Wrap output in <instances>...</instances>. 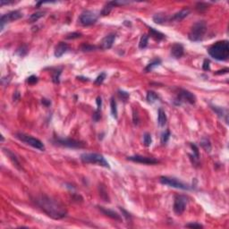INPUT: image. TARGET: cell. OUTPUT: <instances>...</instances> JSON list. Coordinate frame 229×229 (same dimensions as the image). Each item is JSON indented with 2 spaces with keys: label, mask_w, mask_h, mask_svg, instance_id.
<instances>
[{
  "label": "cell",
  "mask_w": 229,
  "mask_h": 229,
  "mask_svg": "<svg viewBox=\"0 0 229 229\" xmlns=\"http://www.w3.org/2000/svg\"><path fill=\"white\" fill-rule=\"evenodd\" d=\"M35 202L44 213L54 219L64 218L67 214L66 207L59 201L47 195H39L36 197Z\"/></svg>",
  "instance_id": "cell-1"
},
{
  "label": "cell",
  "mask_w": 229,
  "mask_h": 229,
  "mask_svg": "<svg viewBox=\"0 0 229 229\" xmlns=\"http://www.w3.org/2000/svg\"><path fill=\"white\" fill-rule=\"evenodd\" d=\"M208 55L218 61H226L229 57V43L227 40L218 41L208 50Z\"/></svg>",
  "instance_id": "cell-2"
},
{
  "label": "cell",
  "mask_w": 229,
  "mask_h": 229,
  "mask_svg": "<svg viewBox=\"0 0 229 229\" xmlns=\"http://www.w3.org/2000/svg\"><path fill=\"white\" fill-rule=\"evenodd\" d=\"M206 32V23L204 21H199L192 26V28L189 32V34H188V38L191 41H193V42L201 41L203 39Z\"/></svg>",
  "instance_id": "cell-3"
},
{
  "label": "cell",
  "mask_w": 229,
  "mask_h": 229,
  "mask_svg": "<svg viewBox=\"0 0 229 229\" xmlns=\"http://www.w3.org/2000/svg\"><path fill=\"white\" fill-rule=\"evenodd\" d=\"M81 160L86 164L98 165L106 168L110 167L108 162L105 160L103 155L99 153H83L81 155Z\"/></svg>",
  "instance_id": "cell-4"
},
{
  "label": "cell",
  "mask_w": 229,
  "mask_h": 229,
  "mask_svg": "<svg viewBox=\"0 0 229 229\" xmlns=\"http://www.w3.org/2000/svg\"><path fill=\"white\" fill-rule=\"evenodd\" d=\"M15 137L17 138L18 140H20L21 141L24 142L25 144L32 146V148L39 149V150H45L44 144L39 139H36V138L32 137L31 135L25 134L23 133H15Z\"/></svg>",
  "instance_id": "cell-5"
},
{
  "label": "cell",
  "mask_w": 229,
  "mask_h": 229,
  "mask_svg": "<svg viewBox=\"0 0 229 229\" xmlns=\"http://www.w3.org/2000/svg\"><path fill=\"white\" fill-rule=\"evenodd\" d=\"M54 142L60 145V146H64V147H67V148H72V149H80V148H83L85 146V144L77 140H73V139H70V138H57L54 140Z\"/></svg>",
  "instance_id": "cell-6"
},
{
  "label": "cell",
  "mask_w": 229,
  "mask_h": 229,
  "mask_svg": "<svg viewBox=\"0 0 229 229\" xmlns=\"http://www.w3.org/2000/svg\"><path fill=\"white\" fill-rule=\"evenodd\" d=\"M160 183L162 184L167 185L169 187H173V188H176V189H181V190H189L190 187L189 185L183 183V182L177 180L176 178L174 177H168V176H161L160 179Z\"/></svg>",
  "instance_id": "cell-7"
},
{
  "label": "cell",
  "mask_w": 229,
  "mask_h": 229,
  "mask_svg": "<svg viewBox=\"0 0 229 229\" xmlns=\"http://www.w3.org/2000/svg\"><path fill=\"white\" fill-rule=\"evenodd\" d=\"M98 14L93 11H84L79 17V23L82 26H90L97 22Z\"/></svg>",
  "instance_id": "cell-8"
},
{
  "label": "cell",
  "mask_w": 229,
  "mask_h": 229,
  "mask_svg": "<svg viewBox=\"0 0 229 229\" xmlns=\"http://www.w3.org/2000/svg\"><path fill=\"white\" fill-rule=\"evenodd\" d=\"M186 205H187V198L184 195H176L175 197V201H174V212L180 216L182 215L185 208H186Z\"/></svg>",
  "instance_id": "cell-9"
},
{
  "label": "cell",
  "mask_w": 229,
  "mask_h": 229,
  "mask_svg": "<svg viewBox=\"0 0 229 229\" xmlns=\"http://www.w3.org/2000/svg\"><path fill=\"white\" fill-rule=\"evenodd\" d=\"M23 16V13L18 10H14V11L9 12L6 14H3L1 16V20H0V28L1 31H3L5 25L6 23H9L13 22V21H16L18 19H20Z\"/></svg>",
  "instance_id": "cell-10"
},
{
  "label": "cell",
  "mask_w": 229,
  "mask_h": 229,
  "mask_svg": "<svg viewBox=\"0 0 229 229\" xmlns=\"http://www.w3.org/2000/svg\"><path fill=\"white\" fill-rule=\"evenodd\" d=\"M176 101L178 104H181L182 102H187L189 104H194L196 102V97L194 95L186 90H180L178 93V97L176 99Z\"/></svg>",
  "instance_id": "cell-11"
},
{
  "label": "cell",
  "mask_w": 229,
  "mask_h": 229,
  "mask_svg": "<svg viewBox=\"0 0 229 229\" xmlns=\"http://www.w3.org/2000/svg\"><path fill=\"white\" fill-rule=\"evenodd\" d=\"M127 160H128L133 161V162H136V163L145 164V165H155V164H158V163H159V160H157L154 159V158L143 157V156H140V155L128 157Z\"/></svg>",
  "instance_id": "cell-12"
},
{
  "label": "cell",
  "mask_w": 229,
  "mask_h": 229,
  "mask_svg": "<svg viewBox=\"0 0 229 229\" xmlns=\"http://www.w3.org/2000/svg\"><path fill=\"white\" fill-rule=\"evenodd\" d=\"M115 37H116V35L114 34V33L107 35L105 38H103V39L100 42V48H102V49L111 48L112 46H113L114 39H115Z\"/></svg>",
  "instance_id": "cell-13"
},
{
  "label": "cell",
  "mask_w": 229,
  "mask_h": 229,
  "mask_svg": "<svg viewBox=\"0 0 229 229\" xmlns=\"http://www.w3.org/2000/svg\"><path fill=\"white\" fill-rule=\"evenodd\" d=\"M183 52H184V48L183 46L180 43H175L171 47V56L174 58H181L183 57Z\"/></svg>",
  "instance_id": "cell-14"
},
{
  "label": "cell",
  "mask_w": 229,
  "mask_h": 229,
  "mask_svg": "<svg viewBox=\"0 0 229 229\" xmlns=\"http://www.w3.org/2000/svg\"><path fill=\"white\" fill-rule=\"evenodd\" d=\"M3 151H4V153L9 158V160L12 161V163L13 164V166H15V167L16 168H18V169H22L21 168V164H20V162H19V160H18V159H17V157L14 155V153H13L12 152L11 150L10 149H6V148H3Z\"/></svg>",
  "instance_id": "cell-15"
},
{
  "label": "cell",
  "mask_w": 229,
  "mask_h": 229,
  "mask_svg": "<svg viewBox=\"0 0 229 229\" xmlns=\"http://www.w3.org/2000/svg\"><path fill=\"white\" fill-rule=\"evenodd\" d=\"M69 47L65 42H59V44L55 48V57H61L64 54L68 51Z\"/></svg>",
  "instance_id": "cell-16"
},
{
  "label": "cell",
  "mask_w": 229,
  "mask_h": 229,
  "mask_svg": "<svg viewBox=\"0 0 229 229\" xmlns=\"http://www.w3.org/2000/svg\"><path fill=\"white\" fill-rule=\"evenodd\" d=\"M99 209L105 214L106 216H107L108 218H112V219H114V220H117V221H121V217L118 213L114 212V210H111V209H108V208H105L103 207H98Z\"/></svg>",
  "instance_id": "cell-17"
},
{
  "label": "cell",
  "mask_w": 229,
  "mask_h": 229,
  "mask_svg": "<svg viewBox=\"0 0 229 229\" xmlns=\"http://www.w3.org/2000/svg\"><path fill=\"white\" fill-rule=\"evenodd\" d=\"M123 4H126V2H116V1H113V2H108L105 6L103 7L102 11H101V15H107L110 13V12L112 11V9L114 8L115 6L117 5H123Z\"/></svg>",
  "instance_id": "cell-18"
},
{
  "label": "cell",
  "mask_w": 229,
  "mask_h": 229,
  "mask_svg": "<svg viewBox=\"0 0 229 229\" xmlns=\"http://www.w3.org/2000/svg\"><path fill=\"white\" fill-rule=\"evenodd\" d=\"M189 13H190V10H189V9H183V10H181L180 12L175 13L173 15L171 20L175 21V22H180V21L183 20L185 17H187V16L189 15Z\"/></svg>",
  "instance_id": "cell-19"
},
{
  "label": "cell",
  "mask_w": 229,
  "mask_h": 229,
  "mask_svg": "<svg viewBox=\"0 0 229 229\" xmlns=\"http://www.w3.org/2000/svg\"><path fill=\"white\" fill-rule=\"evenodd\" d=\"M149 36L153 39H155V40H157V41H160L162 39H165V35L163 34V33H161L160 32H158V31H156L155 29H153V28H149Z\"/></svg>",
  "instance_id": "cell-20"
},
{
  "label": "cell",
  "mask_w": 229,
  "mask_h": 229,
  "mask_svg": "<svg viewBox=\"0 0 229 229\" xmlns=\"http://www.w3.org/2000/svg\"><path fill=\"white\" fill-rule=\"evenodd\" d=\"M158 124L161 127L165 126L167 124V114L162 108H160L158 111Z\"/></svg>",
  "instance_id": "cell-21"
},
{
  "label": "cell",
  "mask_w": 229,
  "mask_h": 229,
  "mask_svg": "<svg viewBox=\"0 0 229 229\" xmlns=\"http://www.w3.org/2000/svg\"><path fill=\"white\" fill-rule=\"evenodd\" d=\"M153 21L158 24H163L167 21V17L164 13H157L153 16Z\"/></svg>",
  "instance_id": "cell-22"
},
{
  "label": "cell",
  "mask_w": 229,
  "mask_h": 229,
  "mask_svg": "<svg viewBox=\"0 0 229 229\" xmlns=\"http://www.w3.org/2000/svg\"><path fill=\"white\" fill-rule=\"evenodd\" d=\"M160 63H161V60L160 59H159V58H156V59L152 60V61L149 63V65L146 66V68H145V72H146V73H148V72L152 71V70L155 68V67L159 66L160 65Z\"/></svg>",
  "instance_id": "cell-23"
},
{
  "label": "cell",
  "mask_w": 229,
  "mask_h": 229,
  "mask_svg": "<svg viewBox=\"0 0 229 229\" xmlns=\"http://www.w3.org/2000/svg\"><path fill=\"white\" fill-rule=\"evenodd\" d=\"M45 15V12H36L34 13H32L30 17H29V21L30 23H35L37 21H39L41 17H43Z\"/></svg>",
  "instance_id": "cell-24"
},
{
  "label": "cell",
  "mask_w": 229,
  "mask_h": 229,
  "mask_svg": "<svg viewBox=\"0 0 229 229\" xmlns=\"http://www.w3.org/2000/svg\"><path fill=\"white\" fill-rule=\"evenodd\" d=\"M146 99H147V101L149 103H154L156 100L159 99V96L156 92H152V91H149L147 93V96H146Z\"/></svg>",
  "instance_id": "cell-25"
},
{
  "label": "cell",
  "mask_w": 229,
  "mask_h": 229,
  "mask_svg": "<svg viewBox=\"0 0 229 229\" xmlns=\"http://www.w3.org/2000/svg\"><path fill=\"white\" fill-rule=\"evenodd\" d=\"M148 42H149V36L147 34H143L141 36L140 42H139V47L141 49L145 48L146 47L148 46Z\"/></svg>",
  "instance_id": "cell-26"
},
{
  "label": "cell",
  "mask_w": 229,
  "mask_h": 229,
  "mask_svg": "<svg viewBox=\"0 0 229 229\" xmlns=\"http://www.w3.org/2000/svg\"><path fill=\"white\" fill-rule=\"evenodd\" d=\"M200 143H201V146L205 149L207 152H209V151L211 150V144H210V141H209L208 139L203 138V139L201 141Z\"/></svg>",
  "instance_id": "cell-27"
},
{
  "label": "cell",
  "mask_w": 229,
  "mask_h": 229,
  "mask_svg": "<svg viewBox=\"0 0 229 229\" xmlns=\"http://www.w3.org/2000/svg\"><path fill=\"white\" fill-rule=\"evenodd\" d=\"M211 108L218 114V116L219 117H221V118H223L224 117V115H226L227 117V110H225V109H223L222 107H214V106H211Z\"/></svg>",
  "instance_id": "cell-28"
},
{
  "label": "cell",
  "mask_w": 229,
  "mask_h": 229,
  "mask_svg": "<svg viewBox=\"0 0 229 229\" xmlns=\"http://www.w3.org/2000/svg\"><path fill=\"white\" fill-rule=\"evenodd\" d=\"M99 194H100V197L103 199L105 201H109V198H108V195H107V193L106 191V188L104 187L102 184L99 185Z\"/></svg>",
  "instance_id": "cell-29"
},
{
  "label": "cell",
  "mask_w": 229,
  "mask_h": 229,
  "mask_svg": "<svg viewBox=\"0 0 229 229\" xmlns=\"http://www.w3.org/2000/svg\"><path fill=\"white\" fill-rule=\"evenodd\" d=\"M110 107H111V113L114 118H117V107H116V102L114 99V98L111 99L110 100Z\"/></svg>",
  "instance_id": "cell-30"
},
{
  "label": "cell",
  "mask_w": 229,
  "mask_h": 229,
  "mask_svg": "<svg viewBox=\"0 0 229 229\" xmlns=\"http://www.w3.org/2000/svg\"><path fill=\"white\" fill-rule=\"evenodd\" d=\"M143 143L146 147H149L151 145L152 143V138H151V135L149 134V133H146L144 135H143Z\"/></svg>",
  "instance_id": "cell-31"
},
{
  "label": "cell",
  "mask_w": 229,
  "mask_h": 229,
  "mask_svg": "<svg viewBox=\"0 0 229 229\" xmlns=\"http://www.w3.org/2000/svg\"><path fill=\"white\" fill-rule=\"evenodd\" d=\"M208 7V5L207 3H203V2H199L196 5V9L199 12H204L206 11Z\"/></svg>",
  "instance_id": "cell-32"
},
{
  "label": "cell",
  "mask_w": 229,
  "mask_h": 229,
  "mask_svg": "<svg viewBox=\"0 0 229 229\" xmlns=\"http://www.w3.org/2000/svg\"><path fill=\"white\" fill-rule=\"evenodd\" d=\"M106 76H107V74L105 73H101L98 77H97V79L95 80L94 81V83L96 84V85H101L102 83H103V81L106 79Z\"/></svg>",
  "instance_id": "cell-33"
},
{
  "label": "cell",
  "mask_w": 229,
  "mask_h": 229,
  "mask_svg": "<svg viewBox=\"0 0 229 229\" xmlns=\"http://www.w3.org/2000/svg\"><path fill=\"white\" fill-rule=\"evenodd\" d=\"M81 49L84 52H90V51H93V50L97 49V47L95 46L89 45V44H82L81 47Z\"/></svg>",
  "instance_id": "cell-34"
},
{
  "label": "cell",
  "mask_w": 229,
  "mask_h": 229,
  "mask_svg": "<svg viewBox=\"0 0 229 229\" xmlns=\"http://www.w3.org/2000/svg\"><path fill=\"white\" fill-rule=\"evenodd\" d=\"M60 74H61V70H57L54 72L53 76H52V81L55 83H59L60 82Z\"/></svg>",
  "instance_id": "cell-35"
},
{
  "label": "cell",
  "mask_w": 229,
  "mask_h": 229,
  "mask_svg": "<svg viewBox=\"0 0 229 229\" xmlns=\"http://www.w3.org/2000/svg\"><path fill=\"white\" fill-rule=\"evenodd\" d=\"M191 148L193 149V159L196 160H199V158H200V153H199V149L197 148V146L194 145V144H191Z\"/></svg>",
  "instance_id": "cell-36"
},
{
  "label": "cell",
  "mask_w": 229,
  "mask_h": 229,
  "mask_svg": "<svg viewBox=\"0 0 229 229\" xmlns=\"http://www.w3.org/2000/svg\"><path fill=\"white\" fill-rule=\"evenodd\" d=\"M169 137H170V132L168 130H167L161 136V141L163 144H166L167 142V141L169 140Z\"/></svg>",
  "instance_id": "cell-37"
},
{
  "label": "cell",
  "mask_w": 229,
  "mask_h": 229,
  "mask_svg": "<svg viewBox=\"0 0 229 229\" xmlns=\"http://www.w3.org/2000/svg\"><path fill=\"white\" fill-rule=\"evenodd\" d=\"M118 96L121 99H123L124 101H126L129 98V93L124 91H118Z\"/></svg>",
  "instance_id": "cell-38"
},
{
  "label": "cell",
  "mask_w": 229,
  "mask_h": 229,
  "mask_svg": "<svg viewBox=\"0 0 229 229\" xmlns=\"http://www.w3.org/2000/svg\"><path fill=\"white\" fill-rule=\"evenodd\" d=\"M16 53H17L20 57H23V56H25V55H26V53H27V47H26L25 46H22L20 48H18V49H17Z\"/></svg>",
  "instance_id": "cell-39"
},
{
  "label": "cell",
  "mask_w": 229,
  "mask_h": 229,
  "mask_svg": "<svg viewBox=\"0 0 229 229\" xmlns=\"http://www.w3.org/2000/svg\"><path fill=\"white\" fill-rule=\"evenodd\" d=\"M186 227H190V228H202L203 226L198 223H191V224H187L185 226Z\"/></svg>",
  "instance_id": "cell-40"
},
{
  "label": "cell",
  "mask_w": 229,
  "mask_h": 229,
  "mask_svg": "<svg viewBox=\"0 0 229 229\" xmlns=\"http://www.w3.org/2000/svg\"><path fill=\"white\" fill-rule=\"evenodd\" d=\"M119 208H120V210L122 211V213L124 214V217H125L127 220H131V219H132V216L130 215V213H128V212L126 211V209H124V208H121V207H120Z\"/></svg>",
  "instance_id": "cell-41"
},
{
  "label": "cell",
  "mask_w": 229,
  "mask_h": 229,
  "mask_svg": "<svg viewBox=\"0 0 229 229\" xmlns=\"http://www.w3.org/2000/svg\"><path fill=\"white\" fill-rule=\"evenodd\" d=\"M28 83L29 84H35L37 81H38V78H37V76H35V75H32V76H30L29 78H28Z\"/></svg>",
  "instance_id": "cell-42"
},
{
  "label": "cell",
  "mask_w": 229,
  "mask_h": 229,
  "mask_svg": "<svg viewBox=\"0 0 229 229\" xmlns=\"http://www.w3.org/2000/svg\"><path fill=\"white\" fill-rule=\"evenodd\" d=\"M100 117H101V115H100V110H96L95 111V113L93 114V119H94V121H96V122H98L99 119H100Z\"/></svg>",
  "instance_id": "cell-43"
},
{
  "label": "cell",
  "mask_w": 229,
  "mask_h": 229,
  "mask_svg": "<svg viewBox=\"0 0 229 229\" xmlns=\"http://www.w3.org/2000/svg\"><path fill=\"white\" fill-rule=\"evenodd\" d=\"M81 37V33L79 32H73V33H71V34L67 35L66 39H78Z\"/></svg>",
  "instance_id": "cell-44"
},
{
  "label": "cell",
  "mask_w": 229,
  "mask_h": 229,
  "mask_svg": "<svg viewBox=\"0 0 229 229\" xmlns=\"http://www.w3.org/2000/svg\"><path fill=\"white\" fill-rule=\"evenodd\" d=\"M202 68H203L204 71H208V70H209V60H208V59H205V60H204Z\"/></svg>",
  "instance_id": "cell-45"
},
{
  "label": "cell",
  "mask_w": 229,
  "mask_h": 229,
  "mask_svg": "<svg viewBox=\"0 0 229 229\" xmlns=\"http://www.w3.org/2000/svg\"><path fill=\"white\" fill-rule=\"evenodd\" d=\"M97 105H98V110H100L101 109V106H102V99H101V98L100 97H98L97 98Z\"/></svg>",
  "instance_id": "cell-46"
},
{
  "label": "cell",
  "mask_w": 229,
  "mask_h": 229,
  "mask_svg": "<svg viewBox=\"0 0 229 229\" xmlns=\"http://www.w3.org/2000/svg\"><path fill=\"white\" fill-rule=\"evenodd\" d=\"M227 72H228V69H227V68L223 69V70L218 71V72L216 73V74H223V73H227Z\"/></svg>",
  "instance_id": "cell-47"
},
{
  "label": "cell",
  "mask_w": 229,
  "mask_h": 229,
  "mask_svg": "<svg viewBox=\"0 0 229 229\" xmlns=\"http://www.w3.org/2000/svg\"><path fill=\"white\" fill-rule=\"evenodd\" d=\"M42 103L43 104H45V105H47V106H48V105H50V101L49 100H47V99H42Z\"/></svg>",
  "instance_id": "cell-48"
}]
</instances>
